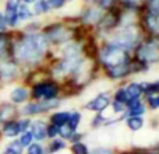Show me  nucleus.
Returning a JSON list of instances; mask_svg holds the SVG:
<instances>
[{"instance_id":"nucleus-1","label":"nucleus","mask_w":159,"mask_h":154,"mask_svg":"<svg viewBox=\"0 0 159 154\" xmlns=\"http://www.w3.org/2000/svg\"><path fill=\"white\" fill-rule=\"evenodd\" d=\"M48 46V39L43 35H28L17 48V55L24 62H35L42 58Z\"/></svg>"},{"instance_id":"nucleus-2","label":"nucleus","mask_w":159,"mask_h":154,"mask_svg":"<svg viewBox=\"0 0 159 154\" xmlns=\"http://www.w3.org/2000/svg\"><path fill=\"white\" fill-rule=\"evenodd\" d=\"M102 60H103L105 66L107 69H110V67L119 66V65H127L130 59L124 49L107 45L103 49V52H102Z\"/></svg>"},{"instance_id":"nucleus-3","label":"nucleus","mask_w":159,"mask_h":154,"mask_svg":"<svg viewBox=\"0 0 159 154\" xmlns=\"http://www.w3.org/2000/svg\"><path fill=\"white\" fill-rule=\"evenodd\" d=\"M137 41H138L137 31L133 30V28H126V30L120 31V32H116L115 35L112 36V39H110L109 45L127 51L134 46V45L137 44Z\"/></svg>"},{"instance_id":"nucleus-4","label":"nucleus","mask_w":159,"mask_h":154,"mask_svg":"<svg viewBox=\"0 0 159 154\" xmlns=\"http://www.w3.org/2000/svg\"><path fill=\"white\" fill-rule=\"evenodd\" d=\"M138 59L144 62H158L159 60V46L157 44H147L138 48Z\"/></svg>"},{"instance_id":"nucleus-5","label":"nucleus","mask_w":159,"mask_h":154,"mask_svg":"<svg viewBox=\"0 0 159 154\" xmlns=\"http://www.w3.org/2000/svg\"><path fill=\"white\" fill-rule=\"evenodd\" d=\"M59 90L55 84H50V83H43V84H38L34 88V95L35 98H45V99H52L57 95Z\"/></svg>"},{"instance_id":"nucleus-6","label":"nucleus","mask_w":159,"mask_h":154,"mask_svg":"<svg viewBox=\"0 0 159 154\" xmlns=\"http://www.w3.org/2000/svg\"><path fill=\"white\" fill-rule=\"evenodd\" d=\"M109 102H110L109 94H101V95H98L95 99H92L87 107L92 111H103L105 108L109 105Z\"/></svg>"},{"instance_id":"nucleus-7","label":"nucleus","mask_w":159,"mask_h":154,"mask_svg":"<svg viewBox=\"0 0 159 154\" xmlns=\"http://www.w3.org/2000/svg\"><path fill=\"white\" fill-rule=\"evenodd\" d=\"M0 76L4 80L14 79L17 76V67L13 63H4L0 66Z\"/></svg>"},{"instance_id":"nucleus-8","label":"nucleus","mask_w":159,"mask_h":154,"mask_svg":"<svg viewBox=\"0 0 159 154\" xmlns=\"http://www.w3.org/2000/svg\"><path fill=\"white\" fill-rule=\"evenodd\" d=\"M143 85L141 84H130L127 88H124V93H126V98L127 101L131 98H140V95L143 94Z\"/></svg>"},{"instance_id":"nucleus-9","label":"nucleus","mask_w":159,"mask_h":154,"mask_svg":"<svg viewBox=\"0 0 159 154\" xmlns=\"http://www.w3.org/2000/svg\"><path fill=\"white\" fill-rule=\"evenodd\" d=\"M147 27L149 28V31H152L154 34H159V14L149 13L145 17Z\"/></svg>"},{"instance_id":"nucleus-10","label":"nucleus","mask_w":159,"mask_h":154,"mask_svg":"<svg viewBox=\"0 0 159 154\" xmlns=\"http://www.w3.org/2000/svg\"><path fill=\"white\" fill-rule=\"evenodd\" d=\"M129 73V63L127 65H119V66L110 67L109 69V75L113 77V79H121Z\"/></svg>"},{"instance_id":"nucleus-11","label":"nucleus","mask_w":159,"mask_h":154,"mask_svg":"<svg viewBox=\"0 0 159 154\" xmlns=\"http://www.w3.org/2000/svg\"><path fill=\"white\" fill-rule=\"evenodd\" d=\"M32 136L35 139H38V140H42V139L46 137V126H45L43 122H36V123H34Z\"/></svg>"},{"instance_id":"nucleus-12","label":"nucleus","mask_w":159,"mask_h":154,"mask_svg":"<svg viewBox=\"0 0 159 154\" xmlns=\"http://www.w3.org/2000/svg\"><path fill=\"white\" fill-rule=\"evenodd\" d=\"M69 118H70V113L57 112L52 116V122L56 126H64V125H67V122H69Z\"/></svg>"},{"instance_id":"nucleus-13","label":"nucleus","mask_w":159,"mask_h":154,"mask_svg":"<svg viewBox=\"0 0 159 154\" xmlns=\"http://www.w3.org/2000/svg\"><path fill=\"white\" fill-rule=\"evenodd\" d=\"M27 97H28V91L21 87L16 88V90L11 93V99H13L14 102H22L27 99Z\"/></svg>"},{"instance_id":"nucleus-14","label":"nucleus","mask_w":159,"mask_h":154,"mask_svg":"<svg viewBox=\"0 0 159 154\" xmlns=\"http://www.w3.org/2000/svg\"><path fill=\"white\" fill-rule=\"evenodd\" d=\"M127 125H129L130 129L138 130V129H141V128H143L144 122H143V119H141L140 116H131V118L127 121Z\"/></svg>"},{"instance_id":"nucleus-15","label":"nucleus","mask_w":159,"mask_h":154,"mask_svg":"<svg viewBox=\"0 0 159 154\" xmlns=\"http://www.w3.org/2000/svg\"><path fill=\"white\" fill-rule=\"evenodd\" d=\"M17 133H20V128H18V122H10L6 125L4 128V135L6 136H16Z\"/></svg>"},{"instance_id":"nucleus-16","label":"nucleus","mask_w":159,"mask_h":154,"mask_svg":"<svg viewBox=\"0 0 159 154\" xmlns=\"http://www.w3.org/2000/svg\"><path fill=\"white\" fill-rule=\"evenodd\" d=\"M14 115V108L10 105H6L0 109V121H8Z\"/></svg>"},{"instance_id":"nucleus-17","label":"nucleus","mask_w":159,"mask_h":154,"mask_svg":"<svg viewBox=\"0 0 159 154\" xmlns=\"http://www.w3.org/2000/svg\"><path fill=\"white\" fill-rule=\"evenodd\" d=\"M48 10H50V4L48 0H39V2L35 3V13H46Z\"/></svg>"},{"instance_id":"nucleus-18","label":"nucleus","mask_w":159,"mask_h":154,"mask_svg":"<svg viewBox=\"0 0 159 154\" xmlns=\"http://www.w3.org/2000/svg\"><path fill=\"white\" fill-rule=\"evenodd\" d=\"M22 153V146L20 142H14L6 150V154H21Z\"/></svg>"},{"instance_id":"nucleus-19","label":"nucleus","mask_w":159,"mask_h":154,"mask_svg":"<svg viewBox=\"0 0 159 154\" xmlns=\"http://www.w3.org/2000/svg\"><path fill=\"white\" fill-rule=\"evenodd\" d=\"M80 119H81V115H80L78 112H74L73 115H70V118H69V128L71 130L77 129V126L80 123Z\"/></svg>"},{"instance_id":"nucleus-20","label":"nucleus","mask_w":159,"mask_h":154,"mask_svg":"<svg viewBox=\"0 0 159 154\" xmlns=\"http://www.w3.org/2000/svg\"><path fill=\"white\" fill-rule=\"evenodd\" d=\"M17 16H18L20 20H27L31 17V11L27 6H20L18 10H17Z\"/></svg>"},{"instance_id":"nucleus-21","label":"nucleus","mask_w":159,"mask_h":154,"mask_svg":"<svg viewBox=\"0 0 159 154\" xmlns=\"http://www.w3.org/2000/svg\"><path fill=\"white\" fill-rule=\"evenodd\" d=\"M20 7V0H8L7 2V13H16Z\"/></svg>"},{"instance_id":"nucleus-22","label":"nucleus","mask_w":159,"mask_h":154,"mask_svg":"<svg viewBox=\"0 0 159 154\" xmlns=\"http://www.w3.org/2000/svg\"><path fill=\"white\" fill-rule=\"evenodd\" d=\"M32 132H25L24 135H22V137H21V140H20V143H21V146L22 147H25V146H28V144H31V142H32Z\"/></svg>"},{"instance_id":"nucleus-23","label":"nucleus","mask_w":159,"mask_h":154,"mask_svg":"<svg viewBox=\"0 0 159 154\" xmlns=\"http://www.w3.org/2000/svg\"><path fill=\"white\" fill-rule=\"evenodd\" d=\"M73 152H74V154H88L87 146L82 144V143H74V146H73Z\"/></svg>"},{"instance_id":"nucleus-24","label":"nucleus","mask_w":159,"mask_h":154,"mask_svg":"<svg viewBox=\"0 0 159 154\" xmlns=\"http://www.w3.org/2000/svg\"><path fill=\"white\" fill-rule=\"evenodd\" d=\"M60 128H61V129H59V133H60L63 137H66V139L71 137V132H73V130L70 129L69 126H66V125H64V126H60Z\"/></svg>"},{"instance_id":"nucleus-25","label":"nucleus","mask_w":159,"mask_h":154,"mask_svg":"<svg viewBox=\"0 0 159 154\" xmlns=\"http://www.w3.org/2000/svg\"><path fill=\"white\" fill-rule=\"evenodd\" d=\"M64 142H61V140H55L53 142V144L50 146V152H57V150H60V149H64Z\"/></svg>"},{"instance_id":"nucleus-26","label":"nucleus","mask_w":159,"mask_h":154,"mask_svg":"<svg viewBox=\"0 0 159 154\" xmlns=\"http://www.w3.org/2000/svg\"><path fill=\"white\" fill-rule=\"evenodd\" d=\"M57 133H59V126H56V125H52V126H49L46 129V135L50 136V137H55Z\"/></svg>"},{"instance_id":"nucleus-27","label":"nucleus","mask_w":159,"mask_h":154,"mask_svg":"<svg viewBox=\"0 0 159 154\" xmlns=\"http://www.w3.org/2000/svg\"><path fill=\"white\" fill-rule=\"evenodd\" d=\"M48 2H49L50 7H53V8H60L61 6L66 3V0H48Z\"/></svg>"},{"instance_id":"nucleus-28","label":"nucleus","mask_w":159,"mask_h":154,"mask_svg":"<svg viewBox=\"0 0 159 154\" xmlns=\"http://www.w3.org/2000/svg\"><path fill=\"white\" fill-rule=\"evenodd\" d=\"M30 154H43V152H42V147L39 144H32L30 147Z\"/></svg>"},{"instance_id":"nucleus-29","label":"nucleus","mask_w":159,"mask_h":154,"mask_svg":"<svg viewBox=\"0 0 159 154\" xmlns=\"http://www.w3.org/2000/svg\"><path fill=\"white\" fill-rule=\"evenodd\" d=\"M149 105H151V108H154V109L159 108V97H151V98H149Z\"/></svg>"},{"instance_id":"nucleus-30","label":"nucleus","mask_w":159,"mask_h":154,"mask_svg":"<svg viewBox=\"0 0 159 154\" xmlns=\"http://www.w3.org/2000/svg\"><path fill=\"white\" fill-rule=\"evenodd\" d=\"M113 3H115V0H99V4H101V7H103V8L110 7Z\"/></svg>"},{"instance_id":"nucleus-31","label":"nucleus","mask_w":159,"mask_h":154,"mask_svg":"<svg viewBox=\"0 0 159 154\" xmlns=\"http://www.w3.org/2000/svg\"><path fill=\"white\" fill-rule=\"evenodd\" d=\"M147 90L148 91H155V93H159V81L154 83V84H147Z\"/></svg>"},{"instance_id":"nucleus-32","label":"nucleus","mask_w":159,"mask_h":154,"mask_svg":"<svg viewBox=\"0 0 159 154\" xmlns=\"http://www.w3.org/2000/svg\"><path fill=\"white\" fill-rule=\"evenodd\" d=\"M113 108H115L116 112H123V109H124V104H123V102H117V101H115V104H113Z\"/></svg>"},{"instance_id":"nucleus-33","label":"nucleus","mask_w":159,"mask_h":154,"mask_svg":"<svg viewBox=\"0 0 159 154\" xmlns=\"http://www.w3.org/2000/svg\"><path fill=\"white\" fill-rule=\"evenodd\" d=\"M28 125H30V121H21V122H18L20 132H25V129H27Z\"/></svg>"},{"instance_id":"nucleus-34","label":"nucleus","mask_w":159,"mask_h":154,"mask_svg":"<svg viewBox=\"0 0 159 154\" xmlns=\"http://www.w3.org/2000/svg\"><path fill=\"white\" fill-rule=\"evenodd\" d=\"M121 2H123L124 4H127V6H135V4H138L141 0H121Z\"/></svg>"},{"instance_id":"nucleus-35","label":"nucleus","mask_w":159,"mask_h":154,"mask_svg":"<svg viewBox=\"0 0 159 154\" xmlns=\"http://www.w3.org/2000/svg\"><path fill=\"white\" fill-rule=\"evenodd\" d=\"M92 154H112V152H110V150H106V149H98Z\"/></svg>"},{"instance_id":"nucleus-36","label":"nucleus","mask_w":159,"mask_h":154,"mask_svg":"<svg viewBox=\"0 0 159 154\" xmlns=\"http://www.w3.org/2000/svg\"><path fill=\"white\" fill-rule=\"evenodd\" d=\"M4 25H6V20H4V17L0 14V30H3V28H4Z\"/></svg>"},{"instance_id":"nucleus-37","label":"nucleus","mask_w":159,"mask_h":154,"mask_svg":"<svg viewBox=\"0 0 159 154\" xmlns=\"http://www.w3.org/2000/svg\"><path fill=\"white\" fill-rule=\"evenodd\" d=\"M25 3H34V2H36V0H24Z\"/></svg>"}]
</instances>
